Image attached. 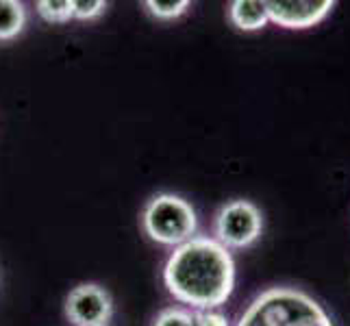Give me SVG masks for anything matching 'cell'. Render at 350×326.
I'll list each match as a JSON object with an SVG mask.
<instances>
[{
	"mask_svg": "<svg viewBox=\"0 0 350 326\" xmlns=\"http://www.w3.org/2000/svg\"><path fill=\"white\" fill-rule=\"evenodd\" d=\"M163 283L178 303L196 311L218 309L235 289V261L218 239L194 235L167 257Z\"/></svg>",
	"mask_w": 350,
	"mask_h": 326,
	"instance_id": "cell-1",
	"label": "cell"
},
{
	"mask_svg": "<svg viewBox=\"0 0 350 326\" xmlns=\"http://www.w3.org/2000/svg\"><path fill=\"white\" fill-rule=\"evenodd\" d=\"M237 326H333V320L300 289L270 287L246 307Z\"/></svg>",
	"mask_w": 350,
	"mask_h": 326,
	"instance_id": "cell-2",
	"label": "cell"
},
{
	"mask_svg": "<svg viewBox=\"0 0 350 326\" xmlns=\"http://www.w3.org/2000/svg\"><path fill=\"white\" fill-rule=\"evenodd\" d=\"M142 226L157 244L176 248L194 237L198 217L194 207L185 198L174 194H159L150 198L144 207Z\"/></svg>",
	"mask_w": 350,
	"mask_h": 326,
	"instance_id": "cell-3",
	"label": "cell"
},
{
	"mask_svg": "<svg viewBox=\"0 0 350 326\" xmlns=\"http://www.w3.org/2000/svg\"><path fill=\"white\" fill-rule=\"evenodd\" d=\"M215 237L228 248H248L261 237L263 217L250 200H231L215 215Z\"/></svg>",
	"mask_w": 350,
	"mask_h": 326,
	"instance_id": "cell-4",
	"label": "cell"
},
{
	"mask_svg": "<svg viewBox=\"0 0 350 326\" xmlns=\"http://www.w3.org/2000/svg\"><path fill=\"white\" fill-rule=\"evenodd\" d=\"M66 316L75 326H109L111 294L96 283H81L66 298Z\"/></svg>",
	"mask_w": 350,
	"mask_h": 326,
	"instance_id": "cell-5",
	"label": "cell"
},
{
	"mask_svg": "<svg viewBox=\"0 0 350 326\" xmlns=\"http://www.w3.org/2000/svg\"><path fill=\"white\" fill-rule=\"evenodd\" d=\"M335 9L333 0H270L265 3L270 22L283 29H311Z\"/></svg>",
	"mask_w": 350,
	"mask_h": 326,
	"instance_id": "cell-6",
	"label": "cell"
},
{
	"mask_svg": "<svg viewBox=\"0 0 350 326\" xmlns=\"http://www.w3.org/2000/svg\"><path fill=\"white\" fill-rule=\"evenodd\" d=\"M228 18L239 31H259L270 22L265 3L259 0H235L228 7Z\"/></svg>",
	"mask_w": 350,
	"mask_h": 326,
	"instance_id": "cell-7",
	"label": "cell"
},
{
	"mask_svg": "<svg viewBox=\"0 0 350 326\" xmlns=\"http://www.w3.org/2000/svg\"><path fill=\"white\" fill-rule=\"evenodd\" d=\"M27 24V9L18 0H0V42L14 40Z\"/></svg>",
	"mask_w": 350,
	"mask_h": 326,
	"instance_id": "cell-8",
	"label": "cell"
},
{
	"mask_svg": "<svg viewBox=\"0 0 350 326\" xmlns=\"http://www.w3.org/2000/svg\"><path fill=\"white\" fill-rule=\"evenodd\" d=\"M35 7H38V14L51 24L72 20V0H40Z\"/></svg>",
	"mask_w": 350,
	"mask_h": 326,
	"instance_id": "cell-9",
	"label": "cell"
},
{
	"mask_svg": "<svg viewBox=\"0 0 350 326\" xmlns=\"http://www.w3.org/2000/svg\"><path fill=\"white\" fill-rule=\"evenodd\" d=\"M146 7L157 20H174L185 14L189 9V3L187 0H167V3H161V0H148Z\"/></svg>",
	"mask_w": 350,
	"mask_h": 326,
	"instance_id": "cell-10",
	"label": "cell"
},
{
	"mask_svg": "<svg viewBox=\"0 0 350 326\" xmlns=\"http://www.w3.org/2000/svg\"><path fill=\"white\" fill-rule=\"evenodd\" d=\"M152 326H194V316L187 309L167 307L154 318Z\"/></svg>",
	"mask_w": 350,
	"mask_h": 326,
	"instance_id": "cell-11",
	"label": "cell"
},
{
	"mask_svg": "<svg viewBox=\"0 0 350 326\" xmlns=\"http://www.w3.org/2000/svg\"><path fill=\"white\" fill-rule=\"evenodd\" d=\"M107 3L103 0H72V18L77 20H94L105 14Z\"/></svg>",
	"mask_w": 350,
	"mask_h": 326,
	"instance_id": "cell-12",
	"label": "cell"
},
{
	"mask_svg": "<svg viewBox=\"0 0 350 326\" xmlns=\"http://www.w3.org/2000/svg\"><path fill=\"white\" fill-rule=\"evenodd\" d=\"M191 316H194V326H228V318L215 309L196 311Z\"/></svg>",
	"mask_w": 350,
	"mask_h": 326,
	"instance_id": "cell-13",
	"label": "cell"
}]
</instances>
